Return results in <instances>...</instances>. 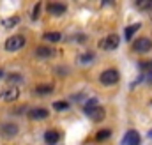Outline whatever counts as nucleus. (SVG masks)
I'll use <instances>...</instances> for the list:
<instances>
[{"instance_id": "dca6fc26", "label": "nucleus", "mask_w": 152, "mask_h": 145, "mask_svg": "<svg viewBox=\"0 0 152 145\" xmlns=\"http://www.w3.org/2000/svg\"><path fill=\"white\" fill-rule=\"evenodd\" d=\"M36 92L37 94H50V92H53V85H46V83H42V85H37L36 87Z\"/></svg>"}, {"instance_id": "9d476101", "label": "nucleus", "mask_w": 152, "mask_h": 145, "mask_svg": "<svg viewBox=\"0 0 152 145\" xmlns=\"http://www.w3.org/2000/svg\"><path fill=\"white\" fill-rule=\"evenodd\" d=\"M28 117H30L32 120H42V119H46V117H48V110H44V108H34V110H30Z\"/></svg>"}, {"instance_id": "f3484780", "label": "nucleus", "mask_w": 152, "mask_h": 145, "mask_svg": "<svg viewBox=\"0 0 152 145\" xmlns=\"http://www.w3.org/2000/svg\"><path fill=\"white\" fill-rule=\"evenodd\" d=\"M136 7L140 11H151L152 9V0H138L136 2Z\"/></svg>"}, {"instance_id": "7ed1b4c3", "label": "nucleus", "mask_w": 152, "mask_h": 145, "mask_svg": "<svg viewBox=\"0 0 152 145\" xmlns=\"http://www.w3.org/2000/svg\"><path fill=\"white\" fill-rule=\"evenodd\" d=\"M99 80H101L103 85H115V83L118 81V71L113 69V67H112V69H106V71L101 72Z\"/></svg>"}, {"instance_id": "4468645a", "label": "nucleus", "mask_w": 152, "mask_h": 145, "mask_svg": "<svg viewBox=\"0 0 152 145\" xmlns=\"http://www.w3.org/2000/svg\"><path fill=\"white\" fill-rule=\"evenodd\" d=\"M42 39L48 41V42H58V41L62 39V36H60L58 32H46V34L42 36Z\"/></svg>"}, {"instance_id": "aec40b11", "label": "nucleus", "mask_w": 152, "mask_h": 145, "mask_svg": "<svg viewBox=\"0 0 152 145\" xmlns=\"http://www.w3.org/2000/svg\"><path fill=\"white\" fill-rule=\"evenodd\" d=\"M53 108L55 110H67L69 108V103H66V101H57V103H53Z\"/></svg>"}, {"instance_id": "0eeeda50", "label": "nucleus", "mask_w": 152, "mask_h": 145, "mask_svg": "<svg viewBox=\"0 0 152 145\" xmlns=\"http://www.w3.org/2000/svg\"><path fill=\"white\" fill-rule=\"evenodd\" d=\"M88 117H90V120H94V122H101L103 119H104V108H101V106H96V108L88 110V111H85Z\"/></svg>"}, {"instance_id": "ddd939ff", "label": "nucleus", "mask_w": 152, "mask_h": 145, "mask_svg": "<svg viewBox=\"0 0 152 145\" xmlns=\"http://www.w3.org/2000/svg\"><path fill=\"white\" fill-rule=\"evenodd\" d=\"M44 140H46L48 145H55L58 142V133L57 131H46L44 133Z\"/></svg>"}, {"instance_id": "20e7f679", "label": "nucleus", "mask_w": 152, "mask_h": 145, "mask_svg": "<svg viewBox=\"0 0 152 145\" xmlns=\"http://www.w3.org/2000/svg\"><path fill=\"white\" fill-rule=\"evenodd\" d=\"M133 50L138 53H147L149 50H152V41L147 37H140L136 41H133Z\"/></svg>"}, {"instance_id": "a878e982", "label": "nucleus", "mask_w": 152, "mask_h": 145, "mask_svg": "<svg viewBox=\"0 0 152 145\" xmlns=\"http://www.w3.org/2000/svg\"><path fill=\"white\" fill-rule=\"evenodd\" d=\"M151 67H152V62H151Z\"/></svg>"}, {"instance_id": "2eb2a0df", "label": "nucleus", "mask_w": 152, "mask_h": 145, "mask_svg": "<svg viewBox=\"0 0 152 145\" xmlns=\"http://www.w3.org/2000/svg\"><path fill=\"white\" fill-rule=\"evenodd\" d=\"M112 136V131L110 129H101L97 135H96V142H104V140H108Z\"/></svg>"}, {"instance_id": "b1692460", "label": "nucleus", "mask_w": 152, "mask_h": 145, "mask_svg": "<svg viewBox=\"0 0 152 145\" xmlns=\"http://www.w3.org/2000/svg\"><path fill=\"white\" fill-rule=\"evenodd\" d=\"M2 76H4V72H2V71H0V78H2Z\"/></svg>"}, {"instance_id": "423d86ee", "label": "nucleus", "mask_w": 152, "mask_h": 145, "mask_svg": "<svg viewBox=\"0 0 152 145\" xmlns=\"http://www.w3.org/2000/svg\"><path fill=\"white\" fill-rule=\"evenodd\" d=\"M140 135L136 131H127L124 135V140H122V145H140Z\"/></svg>"}, {"instance_id": "39448f33", "label": "nucleus", "mask_w": 152, "mask_h": 145, "mask_svg": "<svg viewBox=\"0 0 152 145\" xmlns=\"http://www.w3.org/2000/svg\"><path fill=\"white\" fill-rule=\"evenodd\" d=\"M18 96H20V89H18L16 85L5 87V89L0 92V99H2V101H14V99H18Z\"/></svg>"}, {"instance_id": "1a4fd4ad", "label": "nucleus", "mask_w": 152, "mask_h": 145, "mask_svg": "<svg viewBox=\"0 0 152 145\" xmlns=\"http://www.w3.org/2000/svg\"><path fill=\"white\" fill-rule=\"evenodd\" d=\"M67 11V7L64 5V4H48V12L50 14H53V16H60V14H64Z\"/></svg>"}, {"instance_id": "6ab92c4d", "label": "nucleus", "mask_w": 152, "mask_h": 145, "mask_svg": "<svg viewBox=\"0 0 152 145\" xmlns=\"http://www.w3.org/2000/svg\"><path fill=\"white\" fill-rule=\"evenodd\" d=\"M96 106H97V99H96V97H90V99L85 103V111H88V110L96 108Z\"/></svg>"}, {"instance_id": "f8f14e48", "label": "nucleus", "mask_w": 152, "mask_h": 145, "mask_svg": "<svg viewBox=\"0 0 152 145\" xmlns=\"http://www.w3.org/2000/svg\"><path fill=\"white\" fill-rule=\"evenodd\" d=\"M2 133H4L5 136H14V135L18 133V126H16V124H4V126H2Z\"/></svg>"}, {"instance_id": "f03ea898", "label": "nucleus", "mask_w": 152, "mask_h": 145, "mask_svg": "<svg viewBox=\"0 0 152 145\" xmlns=\"http://www.w3.org/2000/svg\"><path fill=\"white\" fill-rule=\"evenodd\" d=\"M4 46H5L7 51H18V50H21L25 46V37L23 36H12L5 41Z\"/></svg>"}, {"instance_id": "4be33fe9", "label": "nucleus", "mask_w": 152, "mask_h": 145, "mask_svg": "<svg viewBox=\"0 0 152 145\" xmlns=\"http://www.w3.org/2000/svg\"><path fill=\"white\" fill-rule=\"evenodd\" d=\"M39 11H41V2L36 4L34 11H32V14H30V18H32V20H37V18H39Z\"/></svg>"}, {"instance_id": "9b49d317", "label": "nucleus", "mask_w": 152, "mask_h": 145, "mask_svg": "<svg viewBox=\"0 0 152 145\" xmlns=\"http://www.w3.org/2000/svg\"><path fill=\"white\" fill-rule=\"evenodd\" d=\"M18 23H20V16H11V18H5V20H2V27H4L5 30H9V29H14Z\"/></svg>"}, {"instance_id": "412c9836", "label": "nucleus", "mask_w": 152, "mask_h": 145, "mask_svg": "<svg viewBox=\"0 0 152 145\" xmlns=\"http://www.w3.org/2000/svg\"><path fill=\"white\" fill-rule=\"evenodd\" d=\"M92 60H94V53H83L80 57V62H83V64L85 62H92Z\"/></svg>"}, {"instance_id": "393cba45", "label": "nucleus", "mask_w": 152, "mask_h": 145, "mask_svg": "<svg viewBox=\"0 0 152 145\" xmlns=\"http://www.w3.org/2000/svg\"><path fill=\"white\" fill-rule=\"evenodd\" d=\"M149 136H151V138H152V131H151V133H149Z\"/></svg>"}, {"instance_id": "f257e3e1", "label": "nucleus", "mask_w": 152, "mask_h": 145, "mask_svg": "<svg viewBox=\"0 0 152 145\" xmlns=\"http://www.w3.org/2000/svg\"><path fill=\"white\" fill-rule=\"evenodd\" d=\"M118 44H120V37L117 36V34H110L108 37H104L99 42V48L101 50H106V51H113V50L118 48Z\"/></svg>"}, {"instance_id": "5701e85b", "label": "nucleus", "mask_w": 152, "mask_h": 145, "mask_svg": "<svg viewBox=\"0 0 152 145\" xmlns=\"http://www.w3.org/2000/svg\"><path fill=\"white\" fill-rule=\"evenodd\" d=\"M145 80H147L149 83H152V71H151V72H147V74H145Z\"/></svg>"}, {"instance_id": "a211bd4d", "label": "nucleus", "mask_w": 152, "mask_h": 145, "mask_svg": "<svg viewBox=\"0 0 152 145\" xmlns=\"http://www.w3.org/2000/svg\"><path fill=\"white\" fill-rule=\"evenodd\" d=\"M140 27H142L140 23H134V25L127 27V29H126V39H127V41H131V39H133V34H134V32H136Z\"/></svg>"}, {"instance_id": "6e6552de", "label": "nucleus", "mask_w": 152, "mask_h": 145, "mask_svg": "<svg viewBox=\"0 0 152 145\" xmlns=\"http://www.w3.org/2000/svg\"><path fill=\"white\" fill-rule=\"evenodd\" d=\"M53 55H55V51L51 46H39L36 50V57H39V59H51Z\"/></svg>"}]
</instances>
